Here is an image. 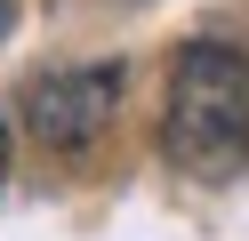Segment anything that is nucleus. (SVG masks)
<instances>
[{
	"label": "nucleus",
	"mask_w": 249,
	"mask_h": 241,
	"mask_svg": "<svg viewBox=\"0 0 249 241\" xmlns=\"http://www.w3.org/2000/svg\"><path fill=\"white\" fill-rule=\"evenodd\" d=\"M161 145L185 177L217 185V177L249 169V56L225 40H193L169 73L161 105Z\"/></svg>",
	"instance_id": "obj_1"
},
{
	"label": "nucleus",
	"mask_w": 249,
	"mask_h": 241,
	"mask_svg": "<svg viewBox=\"0 0 249 241\" xmlns=\"http://www.w3.org/2000/svg\"><path fill=\"white\" fill-rule=\"evenodd\" d=\"M121 112V64H65L24 89V129L49 153H89Z\"/></svg>",
	"instance_id": "obj_2"
},
{
	"label": "nucleus",
	"mask_w": 249,
	"mask_h": 241,
	"mask_svg": "<svg viewBox=\"0 0 249 241\" xmlns=\"http://www.w3.org/2000/svg\"><path fill=\"white\" fill-rule=\"evenodd\" d=\"M0 185H8V129H0Z\"/></svg>",
	"instance_id": "obj_3"
},
{
	"label": "nucleus",
	"mask_w": 249,
	"mask_h": 241,
	"mask_svg": "<svg viewBox=\"0 0 249 241\" xmlns=\"http://www.w3.org/2000/svg\"><path fill=\"white\" fill-rule=\"evenodd\" d=\"M0 32H8V0H0Z\"/></svg>",
	"instance_id": "obj_4"
}]
</instances>
